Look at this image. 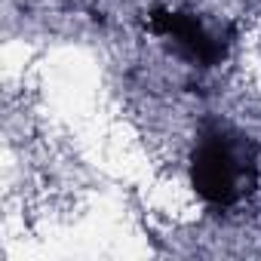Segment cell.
Segmentation results:
<instances>
[{
  "instance_id": "obj_1",
  "label": "cell",
  "mask_w": 261,
  "mask_h": 261,
  "mask_svg": "<svg viewBox=\"0 0 261 261\" xmlns=\"http://www.w3.org/2000/svg\"><path fill=\"white\" fill-rule=\"evenodd\" d=\"M191 188L212 209H233L258 191L261 142L224 120H203L188 163Z\"/></svg>"
},
{
  "instance_id": "obj_2",
  "label": "cell",
  "mask_w": 261,
  "mask_h": 261,
  "mask_svg": "<svg viewBox=\"0 0 261 261\" xmlns=\"http://www.w3.org/2000/svg\"><path fill=\"white\" fill-rule=\"evenodd\" d=\"M148 28L157 37L169 40L175 46V53L200 71L221 65L233 43L230 28H215L203 16L188 13V10H154L148 16Z\"/></svg>"
}]
</instances>
